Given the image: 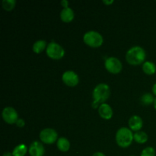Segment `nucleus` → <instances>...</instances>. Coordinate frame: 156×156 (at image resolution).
Segmentation results:
<instances>
[{
	"label": "nucleus",
	"mask_w": 156,
	"mask_h": 156,
	"mask_svg": "<svg viewBox=\"0 0 156 156\" xmlns=\"http://www.w3.org/2000/svg\"><path fill=\"white\" fill-rule=\"evenodd\" d=\"M92 156H106L103 152H94Z\"/></svg>",
	"instance_id": "nucleus-26"
},
{
	"label": "nucleus",
	"mask_w": 156,
	"mask_h": 156,
	"mask_svg": "<svg viewBox=\"0 0 156 156\" xmlns=\"http://www.w3.org/2000/svg\"><path fill=\"white\" fill-rule=\"evenodd\" d=\"M143 71L148 76H152L156 73V65L151 61H146L143 64Z\"/></svg>",
	"instance_id": "nucleus-16"
},
{
	"label": "nucleus",
	"mask_w": 156,
	"mask_h": 156,
	"mask_svg": "<svg viewBox=\"0 0 156 156\" xmlns=\"http://www.w3.org/2000/svg\"><path fill=\"white\" fill-rule=\"evenodd\" d=\"M28 153L30 156H44L45 149L41 142L34 141L29 146Z\"/></svg>",
	"instance_id": "nucleus-10"
},
{
	"label": "nucleus",
	"mask_w": 156,
	"mask_h": 156,
	"mask_svg": "<svg viewBox=\"0 0 156 156\" xmlns=\"http://www.w3.org/2000/svg\"><path fill=\"white\" fill-rule=\"evenodd\" d=\"M155 149L153 147H146L142 151L140 156H155Z\"/></svg>",
	"instance_id": "nucleus-21"
},
{
	"label": "nucleus",
	"mask_w": 156,
	"mask_h": 156,
	"mask_svg": "<svg viewBox=\"0 0 156 156\" xmlns=\"http://www.w3.org/2000/svg\"><path fill=\"white\" fill-rule=\"evenodd\" d=\"M56 146L60 152H66L70 149V143L66 137H59L56 142Z\"/></svg>",
	"instance_id": "nucleus-14"
},
{
	"label": "nucleus",
	"mask_w": 156,
	"mask_h": 156,
	"mask_svg": "<svg viewBox=\"0 0 156 156\" xmlns=\"http://www.w3.org/2000/svg\"><path fill=\"white\" fill-rule=\"evenodd\" d=\"M2 117L8 124H15L18 120V114L12 107H5L2 111Z\"/></svg>",
	"instance_id": "nucleus-8"
},
{
	"label": "nucleus",
	"mask_w": 156,
	"mask_h": 156,
	"mask_svg": "<svg viewBox=\"0 0 156 156\" xmlns=\"http://www.w3.org/2000/svg\"><path fill=\"white\" fill-rule=\"evenodd\" d=\"M115 140L117 146L120 148H128L133 141V131L128 127H121L117 131Z\"/></svg>",
	"instance_id": "nucleus-3"
},
{
	"label": "nucleus",
	"mask_w": 156,
	"mask_h": 156,
	"mask_svg": "<svg viewBox=\"0 0 156 156\" xmlns=\"http://www.w3.org/2000/svg\"><path fill=\"white\" fill-rule=\"evenodd\" d=\"M105 67L108 73L117 75L120 73L123 69V64L118 58L111 56L105 59Z\"/></svg>",
	"instance_id": "nucleus-6"
},
{
	"label": "nucleus",
	"mask_w": 156,
	"mask_h": 156,
	"mask_svg": "<svg viewBox=\"0 0 156 156\" xmlns=\"http://www.w3.org/2000/svg\"><path fill=\"white\" fill-rule=\"evenodd\" d=\"M46 53L49 58L54 60H59L65 56V50L63 47L54 41L49 43L46 50Z\"/></svg>",
	"instance_id": "nucleus-5"
},
{
	"label": "nucleus",
	"mask_w": 156,
	"mask_h": 156,
	"mask_svg": "<svg viewBox=\"0 0 156 156\" xmlns=\"http://www.w3.org/2000/svg\"><path fill=\"white\" fill-rule=\"evenodd\" d=\"M62 82L69 87H76L79 83V77L76 73L72 70L64 72L62 76Z\"/></svg>",
	"instance_id": "nucleus-9"
},
{
	"label": "nucleus",
	"mask_w": 156,
	"mask_h": 156,
	"mask_svg": "<svg viewBox=\"0 0 156 156\" xmlns=\"http://www.w3.org/2000/svg\"><path fill=\"white\" fill-rule=\"evenodd\" d=\"M125 58L129 65L139 66L146 62V53L143 47L134 46L127 50Z\"/></svg>",
	"instance_id": "nucleus-2"
},
{
	"label": "nucleus",
	"mask_w": 156,
	"mask_h": 156,
	"mask_svg": "<svg viewBox=\"0 0 156 156\" xmlns=\"http://www.w3.org/2000/svg\"><path fill=\"white\" fill-rule=\"evenodd\" d=\"M147 133L144 131H138L133 134V140L139 144H144L148 141Z\"/></svg>",
	"instance_id": "nucleus-17"
},
{
	"label": "nucleus",
	"mask_w": 156,
	"mask_h": 156,
	"mask_svg": "<svg viewBox=\"0 0 156 156\" xmlns=\"http://www.w3.org/2000/svg\"><path fill=\"white\" fill-rule=\"evenodd\" d=\"M98 112L99 116L102 119L106 120H108L112 118L113 114H114L112 108L106 103L101 104L99 106L98 109Z\"/></svg>",
	"instance_id": "nucleus-12"
},
{
	"label": "nucleus",
	"mask_w": 156,
	"mask_h": 156,
	"mask_svg": "<svg viewBox=\"0 0 156 156\" xmlns=\"http://www.w3.org/2000/svg\"><path fill=\"white\" fill-rule=\"evenodd\" d=\"M47 45L48 44H47V41H44V40H39V41H37L36 42L34 43L32 50H33L34 53L40 54L43 51L47 50Z\"/></svg>",
	"instance_id": "nucleus-15"
},
{
	"label": "nucleus",
	"mask_w": 156,
	"mask_h": 156,
	"mask_svg": "<svg viewBox=\"0 0 156 156\" xmlns=\"http://www.w3.org/2000/svg\"><path fill=\"white\" fill-rule=\"evenodd\" d=\"M27 146L25 144H21L18 145L14 148L13 151H12V155L13 156H24L27 154Z\"/></svg>",
	"instance_id": "nucleus-18"
},
{
	"label": "nucleus",
	"mask_w": 156,
	"mask_h": 156,
	"mask_svg": "<svg viewBox=\"0 0 156 156\" xmlns=\"http://www.w3.org/2000/svg\"><path fill=\"white\" fill-rule=\"evenodd\" d=\"M155 98L154 95L150 93H146V94H143L141 98H140V101L143 105H153L154 101H155Z\"/></svg>",
	"instance_id": "nucleus-19"
},
{
	"label": "nucleus",
	"mask_w": 156,
	"mask_h": 156,
	"mask_svg": "<svg viewBox=\"0 0 156 156\" xmlns=\"http://www.w3.org/2000/svg\"><path fill=\"white\" fill-rule=\"evenodd\" d=\"M2 156H13V155H12V152H4V153H3Z\"/></svg>",
	"instance_id": "nucleus-27"
},
{
	"label": "nucleus",
	"mask_w": 156,
	"mask_h": 156,
	"mask_svg": "<svg viewBox=\"0 0 156 156\" xmlns=\"http://www.w3.org/2000/svg\"><path fill=\"white\" fill-rule=\"evenodd\" d=\"M60 19L62 22L65 23H69L73 21L75 18V13L74 11L71 9V8H66V9H63L60 12Z\"/></svg>",
	"instance_id": "nucleus-13"
},
{
	"label": "nucleus",
	"mask_w": 156,
	"mask_h": 156,
	"mask_svg": "<svg viewBox=\"0 0 156 156\" xmlns=\"http://www.w3.org/2000/svg\"><path fill=\"white\" fill-rule=\"evenodd\" d=\"M152 94H153V95L155 96L156 98V83L154 84L153 86H152Z\"/></svg>",
	"instance_id": "nucleus-25"
},
{
	"label": "nucleus",
	"mask_w": 156,
	"mask_h": 156,
	"mask_svg": "<svg viewBox=\"0 0 156 156\" xmlns=\"http://www.w3.org/2000/svg\"><path fill=\"white\" fill-rule=\"evenodd\" d=\"M153 106H154V108H155V111H156V98H155V101H154Z\"/></svg>",
	"instance_id": "nucleus-28"
},
{
	"label": "nucleus",
	"mask_w": 156,
	"mask_h": 156,
	"mask_svg": "<svg viewBox=\"0 0 156 156\" xmlns=\"http://www.w3.org/2000/svg\"><path fill=\"white\" fill-rule=\"evenodd\" d=\"M16 5L15 0H3L2 2V7L6 12H11L15 9Z\"/></svg>",
	"instance_id": "nucleus-20"
},
{
	"label": "nucleus",
	"mask_w": 156,
	"mask_h": 156,
	"mask_svg": "<svg viewBox=\"0 0 156 156\" xmlns=\"http://www.w3.org/2000/svg\"><path fill=\"white\" fill-rule=\"evenodd\" d=\"M83 41L87 46L92 48H98L104 43V37L95 30L87 31L83 36Z\"/></svg>",
	"instance_id": "nucleus-4"
},
{
	"label": "nucleus",
	"mask_w": 156,
	"mask_h": 156,
	"mask_svg": "<svg viewBox=\"0 0 156 156\" xmlns=\"http://www.w3.org/2000/svg\"><path fill=\"white\" fill-rule=\"evenodd\" d=\"M129 156H135V155H129Z\"/></svg>",
	"instance_id": "nucleus-29"
},
{
	"label": "nucleus",
	"mask_w": 156,
	"mask_h": 156,
	"mask_svg": "<svg viewBox=\"0 0 156 156\" xmlns=\"http://www.w3.org/2000/svg\"><path fill=\"white\" fill-rule=\"evenodd\" d=\"M111 95V88L106 83H100L94 87L92 92L93 102L91 108L94 109H98L101 104L105 103Z\"/></svg>",
	"instance_id": "nucleus-1"
},
{
	"label": "nucleus",
	"mask_w": 156,
	"mask_h": 156,
	"mask_svg": "<svg viewBox=\"0 0 156 156\" xmlns=\"http://www.w3.org/2000/svg\"><path fill=\"white\" fill-rule=\"evenodd\" d=\"M15 124H16V126H18V127L23 128L24 126H25V121H24L23 119L19 118L18 120H17V122H16V123H15Z\"/></svg>",
	"instance_id": "nucleus-22"
},
{
	"label": "nucleus",
	"mask_w": 156,
	"mask_h": 156,
	"mask_svg": "<svg viewBox=\"0 0 156 156\" xmlns=\"http://www.w3.org/2000/svg\"><path fill=\"white\" fill-rule=\"evenodd\" d=\"M102 2L105 5H111L114 3V0H104Z\"/></svg>",
	"instance_id": "nucleus-24"
},
{
	"label": "nucleus",
	"mask_w": 156,
	"mask_h": 156,
	"mask_svg": "<svg viewBox=\"0 0 156 156\" xmlns=\"http://www.w3.org/2000/svg\"><path fill=\"white\" fill-rule=\"evenodd\" d=\"M128 126L132 131L138 132L141 130L143 126V119L138 115H133L128 120Z\"/></svg>",
	"instance_id": "nucleus-11"
},
{
	"label": "nucleus",
	"mask_w": 156,
	"mask_h": 156,
	"mask_svg": "<svg viewBox=\"0 0 156 156\" xmlns=\"http://www.w3.org/2000/svg\"><path fill=\"white\" fill-rule=\"evenodd\" d=\"M39 138L43 143L47 145L53 144L57 142L59 139L57 132L52 128H45L42 129L39 134Z\"/></svg>",
	"instance_id": "nucleus-7"
},
{
	"label": "nucleus",
	"mask_w": 156,
	"mask_h": 156,
	"mask_svg": "<svg viewBox=\"0 0 156 156\" xmlns=\"http://www.w3.org/2000/svg\"><path fill=\"white\" fill-rule=\"evenodd\" d=\"M61 5L63 7V9H66V8H69V2L67 0H62V1L60 2Z\"/></svg>",
	"instance_id": "nucleus-23"
}]
</instances>
